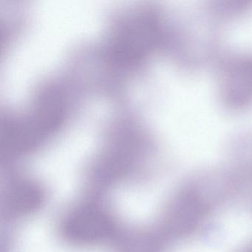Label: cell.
Wrapping results in <instances>:
<instances>
[{"mask_svg": "<svg viewBox=\"0 0 252 252\" xmlns=\"http://www.w3.org/2000/svg\"><path fill=\"white\" fill-rule=\"evenodd\" d=\"M158 22L153 16H142L130 21L116 35L113 58L128 63L141 58L158 40Z\"/></svg>", "mask_w": 252, "mask_h": 252, "instance_id": "6da1fadb", "label": "cell"}, {"mask_svg": "<svg viewBox=\"0 0 252 252\" xmlns=\"http://www.w3.org/2000/svg\"><path fill=\"white\" fill-rule=\"evenodd\" d=\"M222 94L234 107L252 101V60H239L228 66L222 76Z\"/></svg>", "mask_w": 252, "mask_h": 252, "instance_id": "7a4b0ae2", "label": "cell"}]
</instances>
